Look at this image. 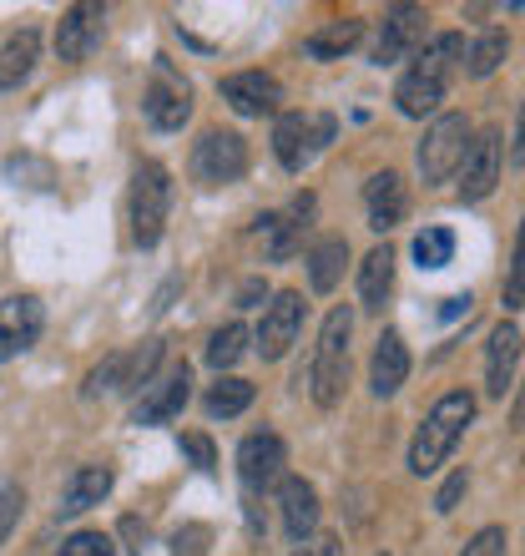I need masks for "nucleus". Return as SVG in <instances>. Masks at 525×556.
Returning a JSON list of instances; mask_svg holds the SVG:
<instances>
[{
	"instance_id": "9d476101",
	"label": "nucleus",
	"mask_w": 525,
	"mask_h": 556,
	"mask_svg": "<svg viewBox=\"0 0 525 556\" xmlns=\"http://www.w3.org/2000/svg\"><path fill=\"white\" fill-rule=\"evenodd\" d=\"M222 102L233 106L238 117H273L283 106V87L268 72H233L222 76Z\"/></svg>"
},
{
	"instance_id": "4468645a",
	"label": "nucleus",
	"mask_w": 525,
	"mask_h": 556,
	"mask_svg": "<svg viewBox=\"0 0 525 556\" xmlns=\"http://www.w3.org/2000/svg\"><path fill=\"white\" fill-rule=\"evenodd\" d=\"M521 324H496L490 334V350H485V395L490 400H505L515 384V365H521Z\"/></svg>"
},
{
	"instance_id": "bb28decb",
	"label": "nucleus",
	"mask_w": 525,
	"mask_h": 556,
	"mask_svg": "<svg viewBox=\"0 0 525 556\" xmlns=\"http://www.w3.org/2000/svg\"><path fill=\"white\" fill-rule=\"evenodd\" d=\"M248 354V329L243 324H222L218 334L207 339V365L213 369H233Z\"/></svg>"
},
{
	"instance_id": "c9c22d12",
	"label": "nucleus",
	"mask_w": 525,
	"mask_h": 556,
	"mask_svg": "<svg viewBox=\"0 0 525 556\" xmlns=\"http://www.w3.org/2000/svg\"><path fill=\"white\" fill-rule=\"evenodd\" d=\"M182 451L192 455V466H197V470L218 466V451H213V440H207V435H182Z\"/></svg>"
},
{
	"instance_id": "a878e982",
	"label": "nucleus",
	"mask_w": 525,
	"mask_h": 556,
	"mask_svg": "<svg viewBox=\"0 0 525 556\" xmlns=\"http://www.w3.org/2000/svg\"><path fill=\"white\" fill-rule=\"evenodd\" d=\"M248 405H253L248 380H218L207 390V415H213V420H233V415H243Z\"/></svg>"
},
{
	"instance_id": "e433bc0d",
	"label": "nucleus",
	"mask_w": 525,
	"mask_h": 556,
	"mask_svg": "<svg viewBox=\"0 0 525 556\" xmlns=\"http://www.w3.org/2000/svg\"><path fill=\"white\" fill-rule=\"evenodd\" d=\"M15 511H21V491H15V485H0V542H5Z\"/></svg>"
},
{
	"instance_id": "2eb2a0df",
	"label": "nucleus",
	"mask_w": 525,
	"mask_h": 556,
	"mask_svg": "<svg viewBox=\"0 0 525 556\" xmlns=\"http://www.w3.org/2000/svg\"><path fill=\"white\" fill-rule=\"evenodd\" d=\"M496 182H500V132H481L470 142L465 162H460V198L481 203V198H490Z\"/></svg>"
},
{
	"instance_id": "dca6fc26",
	"label": "nucleus",
	"mask_w": 525,
	"mask_h": 556,
	"mask_svg": "<svg viewBox=\"0 0 525 556\" xmlns=\"http://www.w3.org/2000/svg\"><path fill=\"white\" fill-rule=\"evenodd\" d=\"M102 21H106L102 5H91V0L72 5L56 26V56L61 61H87L91 51H97V41H102Z\"/></svg>"
},
{
	"instance_id": "f03ea898",
	"label": "nucleus",
	"mask_w": 525,
	"mask_h": 556,
	"mask_svg": "<svg viewBox=\"0 0 525 556\" xmlns=\"http://www.w3.org/2000/svg\"><path fill=\"white\" fill-rule=\"evenodd\" d=\"M470 420H475V395H470V390L439 395L435 410L424 415L414 445H409V470H414V476H435V470L445 466V455L460 445V435H465Z\"/></svg>"
},
{
	"instance_id": "f704fd0d",
	"label": "nucleus",
	"mask_w": 525,
	"mask_h": 556,
	"mask_svg": "<svg viewBox=\"0 0 525 556\" xmlns=\"http://www.w3.org/2000/svg\"><path fill=\"white\" fill-rule=\"evenodd\" d=\"M465 485H470V476H465V470H454L450 481L439 485V496H435V511H439V516H450V511H454V501L465 496Z\"/></svg>"
},
{
	"instance_id": "a211bd4d",
	"label": "nucleus",
	"mask_w": 525,
	"mask_h": 556,
	"mask_svg": "<svg viewBox=\"0 0 525 556\" xmlns=\"http://www.w3.org/2000/svg\"><path fill=\"white\" fill-rule=\"evenodd\" d=\"M364 207H369V228H374V233L399 228V223H405V213H409L405 177H399V173H374L364 182Z\"/></svg>"
},
{
	"instance_id": "c85d7f7f",
	"label": "nucleus",
	"mask_w": 525,
	"mask_h": 556,
	"mask_svg": "<svg viewBox=\"0 0 525 556\" xmlns=\"http://www.w3.org/2000/svg\"><path fill=\"white\" fill-rule=\"evenodd\" d=\"M258 238H262V249H268V258L283 264V258H293V249H298V223H289L283 213L258 218Z\"/></svg>"
},
{
	"instance_id": "4be33fe9",
	"label": "nucleus",
	"mask_w": 525,
	"mask_h": 556,
	"mask_svg": "<svg viewBox=\"0 0 525 556\" xmlns=\"http://www.w3.org/2000/svg\"><path fill=\"white\" fill-rule=\"evenodd\" d=\"M359 41H364V21H359V15H344V21H329V26H319L313 36H308V41H304V56L338 61V56H349Z\"/></svg>"
},
{
	"instance_id": "f8f14e48",
	"label": "nucleus",
	"mask_w": 525,
	"mask_h": 556,
	"mask_svg": "<svg viewBox=\"0 0 525 556\" xmlns=\"http://www.w3.org/2000/svg\"><path fill=\"white\" fill-rule=\"evenodd\" d=\"M304 329V299L298 293H273V304L262 308V324H258V354L262 359H283L289 344L298 339Z\"/></svg>"
},
{
	"instance_id": "9b49d317",
	"label": "nucleus",
	"mask_w": 525,
	"mask_h": 556,
	"mask_svg": "<svg viewBox=\"0 0 525 556\" xmlns=\"http://www.w3.org/2000/svg\"><path fill=\"white\" fill-rule=\"evenodd\" d=\"M188 395H192V375H188V365H172L162 380H152L142 390V400L131 405V425H162V420H172L182 405H188Z\"/></svg>"
},
{
	"instance_id": "c756f323",
	"label": "nucleus",
	"mask_w": 525,
	"mask_h": 556,
	"mask_svg": "<svg viewBox=\"0 0 525 556\" xmlns=\"http://www.w3.org/2000/svg\"><path fill=\"white\" fill-rule=\"evenodd\" d=\"M511 56V41H505V30H485L481 41L470 46V76L485 81L490 72H500V61Z\"/></svg>"
},
{
	"instance_id": "0eeeda50",
	"label": "nucleus",
	"mask_w": 525,
	"mask_h": 556,
	"mask_svg": "<svg viewBox=\"0 0 525 556\" xmlns=\"http://www.w3.org/2000/svg\"><path fill=\"white\" fill-rule=\"evenodd\" d=\"M142 112L157 132H182V122L192 117V87L162 56H157V66H152V87H146V97H142Z\"/></svg>"
},
{
	"instance_id": "6e6552de",
	"label": "nucleus",
	"mask_w": 525,
	"mask_h": 556,
	"mask_svg": "<svg viewBox=\"0 0 525 556\" xmlns=\"http://www.w3.org/2000/svg\"><path fill=\"white\" fill-rule=\"evenodd\" d=\"M46 329V308L36 293H11V299H0V365H11L21 354L41 339Z\"/></svg>"
},
{
	"instance_id": "ea45409f",
	"label": "nucleus",
	"mask_w": 525,
	"mask_h": 556,
	"mask_svg": "<svg viewBox=\"0 0 525 556\" xmlns=\"http://www.w3.org/2000/svg\"><path fill=\"white\" fill-rule=\"evenodd\" d=\"M293 556H344V546H338L334 536H319V542H304Z\"/></svg>"
},
{
	"instance_id": "412c9836",
	"label": "nucleus",
	"mask_w": 525,
	"mask_h": 556,
	"mask_svg": "<svg viewBox=\"0 0 525 556\" xmlns=\"http://www.w3.org/2000/svg\"><path fill=\"white\" fill-rule=\"evenodd\" d=\"M36 56H41V30L21 26L11 41L0 46V91H15V87H21V81L36 72Z\"/></svg>"
},
{
	"instance_id": "6ab92c4d",
	"label": "nucleus",
	"mask_w": 525,
	"mask_h": 556,
	"mask_svg": "<svg viewBox=\"0 0 525 556\" xmlns=\"http://www.w3.org/2000/svg\"><path fill=\"white\" fill-rule=\"evenodd\" d=\"M112 485H117L112 466H76L66 491H61L56 516H81V511H91V506H102V501L112 496Z\"/></svg>"
},
{
	"instance_id": "1a4fd4ad",
	"label": "nucleus",
	"mask_w": 525,
	"mask_h": 556,
	"mask_svg": "<svg viewBox=\"0 0 525 556\" xmlns=\"http://www.w3.org/2000/svg\"><path fill=\"white\" fill-rule=\"evenodd\" d=\"M283 466H289V451L273 430H253L243 445H238V476L248 485V496L268 491L273 481H283Z\"/></svg>"
},
{
	"instance_id": "39448f33",
	"label": "nucleus",
	"mask_w": 525,
	"mask_h": 556,
	"mask_svg": "<svg viewBox=\"0 0 525 556\" xmlns=\"http://www.w3.org/2000/svg\"><path fill=\"white\" fill-rule=\"evenodd\" d=\"M465 152H470V122L460 117V112H445V117H435V127H430L420 142V177L430 188H435V182H450V177L460 173Z\"/></svg>"
},
{
	"instance_id": "b1692460",
	"label": "nucleus",
	"mask_w": 525,
	"mask_h": 556,
	"mask_svg": "<svg viewBox=\"0 0 525 556\" xmlns=\"http://www.w3.org/2000/svg\"><path fill=\"white\" fill-rule=\"evenodd\" d=\"M344 264H349V243L344 238L313 243V253H308V283H313V293H334L338 278H344Z\"/></svg>"
},
{
	"instance_id": "79ce46f5",
	"label": "nucleus",
	"mask_w": 525,
	"mask_h": 556,
	"mask_svg": "<svg viewBox=\"0 0 525 556\" xmlns=\"http://www.w3.org/2000/svg\"><path fill=\"white\" fill-rule=\"evenodd\" d=\"M511 162L525 167V102H521V117H515V147H511Z\"/></svg>"
},
{
	"instance_id": "a18cd8bd",
	"label": "nucleus",
	"mask_w": 525,
	"mask_h": 556,
	"mask_svg": "<svg viewBox=\"0 0 525 556\" xmlns=\"http://www.w3.org/2000/svg\"><path fill=\"white\" fill-rule=\"evenodd\" d=\"M511 264H525V223H521V233H515V253H511Z\"/></svg>"
},
{
	"instance_id": "58836bf2",
	"label": "nucleus",
	"mask_w": 525,
	"mask_h": 556,
	"mask_svg": "<svg viewBox=\"0 0 525 556\" xmlns=\"http://www.w3.org/2000/svg\"><path fill=\"white\" fill-rule=\"evenodd\" d=\"M505 308H525V264H511V278H505Z\"/></svg>"
},
{
	"instance_id": "c03bdc74",
	"label": "nucleus",
	"mask_w": 525,
	"mask_h": 556,
	"mask_svg": "<svg viewBox=\"0 0 525 556\" xmlns=\"http://www.w3.org/2000/svg\"><path fill=\"white\" fill-rule=\"evenodd\" d=\"M511 430H525V390H521V400H515V410H511Z\"/></svg>"
},
{
	"instance_id": "f257e3e1",
	"label": "nucleus",
	"mask_w": 525,
	"mask_h": 556,
	"mask_svg": "<svg viewBox=\"0 0 525 556\" xmlns=\"http://www.w3.org/2000/svg\"><path fill=\"white\" fill-rule=\"evenodd\" d=\"M460 66H465V36H460V30H439L435 41L414 56V66L399 76V87H394L399 112H405V117H430V112L445 102V91H450Z\"/></svg>"
},
{
	"instance_id": "2f4dec72",
	"label": "nucleus",
	"mask_w": 525,
	"mask_h": 556,
	"mask_svg": "<svg viewBox=\"0 0 525 556\" xmlns=\"http://www.w3.org/2000/svg\"><path fill=\"white\" fill-rule=\"evenodd\" d=\"M56 556H117V552H112V536H102V531H76V536L61 542Z\"/></svg>"
},
{
	"instance_id": "5701e85b",
	"label": "nucleus",
	"mask_w": 525,
	"mask_h": 556,
	"mask_svg": "<svg viewBox=\"0 0 525 556\" xmlns=\"http://www.w3.org/2000/svg\"><path fill=\"white\" fill-rule=\"evenodd\" d=\"M273 152L278 162L289 167V173H304V162L313 157V147H308V117L304 112H283L273 127Z\"/></svg>"
},
{
	"instance_id": "393cba45",
	"label": "nucleus",
	"mask_w": 525,
	"mask_h": 556,
	"mask_svg": "<svg viewBox=\"0 0 525 556\" xmlns=\"http://www.w3.org/2000/svg\"><path fill=\"white\" fill-rule=\"evenodd\" d=\"M389 289H394V253H389V243H384V249H374L364 264H359V299H364V308H384Z\"/></svg>"
},
{
	"instance_id": "aec40b11",
	"label": "nucleus",
	"mask_w": 525,
	"mask_h": 556,
	"mask_svg": "<svg viewBox=\"0 0 525 556\" xmlns=\"http://www.w3.org/2000/svg\"><path fill=\"white\" fill-rule=\"evenodd\" d=\"M409 380V350H405V339L394 334H380V344H374V359H369V384H374V395L389 400L399 395Z\"/></svg>"
},
{
	"instance_id": "cd10ccee",
	"label": "nucleus",
	"mask_w": 525,
	"mask_h": 556,
	"mask_svg": "<svg viewBox=\"0 0 525 556\" xmlns=\"http://www.w3.org/2000/svg\"><path fill=\"white\" fill-rule=\"evenodd\" d=\"M162 359V339H146V344H137V350H127V365H121V390H146L152 384V369H157Z\"/></svg>"
},
{
	"instance_id": "a19ab883",
	"label": "nucleus",
	"mask_w": 525,
	"mask_h": 556,
	"mask_svg": "<svg viewBox=\"0 0 525 556\" xmlns=\"http://www.w3.org/2000/svg\"><path fill=\"white\" fill-rule=\"evenodd\" d=\"M258 299H268V283H262V278H248V283L238 289V304H243V308H253V304H258Z\"/></svg>"
},
{
	"instance_id": "7ed1b4c3",
	"label": "nucleus",
	"mask_w": 525,
	"mask_h": 556,
	"mask_svg": "<svg viewBox=\"0 0 525 556\" xmlns=\"http://www.w3.org/2000/svg\"><path fill=\"white\" fill-rule=\"evenodd\" d=\"M167 213H172V177H167V167L162 162H137V173H131V203H127L131 243L137 249H157L162 228H167Z\"/></svg>"
},
{
	"instance_id": "7c9ffc66",
	"label": "nucleus",
	"mask_w": 525,
	"mask_h": 556,
	"mask_svg": "<svg viewBox=\"0 0 525 556\" xmlns=\"http://www.w3.org/2000/svg\"><path fill=\"white\" fill-rule=\"evenodd\" d=\"M414 258H420V268H445L454 258V233L450 228H424L414 238Z\"/></svg>"
},
{
	"instance_id": "20e7f679",
	"label": "nucleus",
	"mask_w": 525,
	"mask_h": 556,
	"mask_svg": "<svg viewBox=\"0 0 525 556\" xmlns=\"http://www.w3.org/2000/svg\"><path fill=\"white\" fill-rule=\"evenodd\" d=\"M349 334L354 314L344 304L329 308V319L319 329V350H313V400L323 410H334L344 400V384H349Z\"/></svg>"
},
{
	"instance_id": "4c0bfd02",
	"label": "nucleus",
	"mask_w": 525,
	"mask_h": 556,
	"mask_svg": "<svg viewBox=\"0 0 525 556\" xmlns=\"http://www.w3.org/2000/svg\"><path fill=\"white\" fill-rule=\"evenodd\" d=\"M334 127H338L334 117H308V147H313V152H323V147L334 142Z\"/></svg>"
},
{
	"instance_id": "423d86ee",
	"label": "nucleus",
	"mask_w": 525,
	"mask_h": 556,
	"mask_svg": "<svg viewBox=\"0 0 525 556\" xmlns=\"http://www.w3.org/2000/svg\"><path fill=\"white\" fill-rule=\"evenodd\" d=\"M248 173V142L238 132H203V142L192 147V177L203 188H228Z\"/></svg>"
},
{
	"instance_id": "72a5a7b5",
	"label": "nucleus",
	"mask_w": 525,
	"mask_h": 556,
	"mask_svg": "<svg viewBox=\"0 0 525 556\" xmlns=\"http://www.w3.org/2000/svg\"><path fill=\"white\" fill-rule=\"evenodd\" d=\"M172 552L177 556H203L207 552V527H197V521H192V527H182L172 536Z\"/></svg>"
},
{
	"instance_id": "37998d69",
	"label": "nucleus",
	"mask_w": 525,
	"mask_h": 556,
	"mask_svg": "<svg viewBox=\"0 0 525 556\" xmlns=\"http://www.w3.org/2000/svg\"><path fill=\"white\" fill-rule=\"evenodd\" d=\"M465 308H470V293H454V299H445V308H439V314H445V319H460Z\"/></svg>"
},
{
	"instance_id": "ddd939ff",
	"label": "nucleus",
	"mask_w": 525,
	"mask_h": 556,
	"mask_svg": "<svg viewBox=\"0 0 525 556\" xmlns=\"http://www.w3.org/2000/svg\"><path fill=\"white\" fill-rule=\"evenodd\" d=\"M420 41H424V11L420 5H394V11H384L380 36H374V61L394 66V61H405Z\"/></svg>"
},
{
	"instance_id": "473e14b6",
	"label": "nucleus",
	"mask_w": 525,
	"mask_h": 556,
	"mask_svg": "<svg viewBox=\"0 0 525 556\" xmlns=\"http://www.w3.org/2000/svg\"><path fill=\"white\" fill-rule=\"evenodd\" d=\"M465 556H505V531H500V527L475 531V536H470V546H465Z\"/></svg>"
},
{
	"instance_id": "f3484780",
	"label": "nucleus",
	"mask_w": 525,
	"mask_h": 556,
	"mask_svg": "<svg viewBox=\"0 0 525 556\" xmlns=\"http://www.w3.org/2000/svg\"><path fill=\"white\" fill-rule=\"evenodd\" d=\"M278 506H283V531H289L298 546L319 531V491H313L304 476H283V481H278Z\"/></svg>"
}]
</instances>
